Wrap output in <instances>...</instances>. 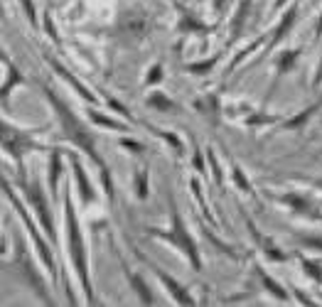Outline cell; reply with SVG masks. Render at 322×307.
<instances>
[{"label": "cell", "mask_w": 322, "mask_h": 307, "mask_svg": "<svg viewBox=\"0 0 322 307\" xmlns=\"http://www.w3.org/2000/svg\"><path fill=\"white\" fill-rule=\"evenodd\" d=\"M3 192H5V194L10 197V202H13V207H15V209L20 211V216L25 219V224H27V228H30V234H32V241H34V246H37V251H39V256H42V260H45V265H47V268H50V271L54 273V271H57V265H54V258H52V253H50V248L45 246V241H42V239H39V236H37V231H34V226H32V219L27 216V211L22 209V204H20V202H17L15 197H13V192H10V187H8V182H3Z\"/></svg>", "instance_id": "cell-5"}, {"label": "cell", "mask_w": 322, "mask_h": 307, "mask_svg": "<svg viewBox=\"0 0 322 307\" xmlns=\"http://www.w3.org/2000/svg\"><path fill=\"white\" fill-rule=\"evenodd\" d=\"M160 236H165V239H170L172 243H177V246H180L187 256H189L192 265L199 271V253H197V248H194V243H192L189 234L185 231V224H182V219H180V214H177V211H172V234H160Z\"/></svg>", "instance_id": "cell-3"}, {"label": "cell", "mask_w": 322, "mask_h": 307, "mask_svg": "<svg viewBox=\"0 0 322 307\" xmlns=\"http://www.w3.org/2000/svg\"><path fill=\"white\" fill-rule=\"evenodd\" d=\"M22 5H25L27 17H30V20H32V25H34V8H32V0H22Z\"/></svg>", "instance_id": "cell-18"}, {"label": "cell", "mask_w": 322, "mask_h": 307, "mask_svg": "<svg viewBox=\"0 0 322 307\" xmlns=\"http://www.w3.org/2000/svg\"><path fill=\"white\" fill-rule=\"evenodd\" d=\"M138 194H140V197L148 194V189H145V170L138 172Z\"/></svg>", "instance_id": "cell-16"}, {"label": "cell", "mask_w": 322, "mask_h": 307, "mask_svg": "<svg viewBox=\"0 0 322 307\" xmlns=\"http://www.w3.org/2000/svg\"><path fill=\"white\" fill-rule=\"evenodd\" d=\"M150 103H153L155 108H163V111H170V108H172V101H168L165 96H160V94L150 96Z\"/></svg>", "instance_id": "cell-13"}, {"label": "cell", "mask_w": 322, "mask_h": 307, "mask_svg": "<svg viewBox=\"0 0 322 307\" xmlns=\"http://www.w3.org/2000/svg\"><path fill=\"white\" fill-rule=\"evenodd\" d=\"M322 81V64H320V69H317V74H315V84H320Z\"/></svg>", "instance_id": "cell-20"}, {"label": "cell", "mask_w": 322, "mask_h": 307, "mask_svg": "<svg viewBox=\"0 0 322 307\" xmlns=\"http://www.w3.org/2000/svg\"><path fill=\"white\" fill-rule=\"evenodd\" d=\"M50 64H52V69H54V71H57V74L62 76V79H67V81H69V84H71V86H74V89H76L79 94H82V98H86L89 103H96V96H94L91 91H86V89H84L82 84H79V79H76V76H71V74H69V71H67V69H64V66H62L59 62L50 59Z\"/></svg>", "instance_id": "cell-6"}, {"label": "cell", "mask_w": 322, "mask_h": 307, "mask_svg": "<svg viewBox=\"0 0 322 307\" xmlns=\"http://www.w3.org/2000/svg\"><path fill=\"white\" fill-rule=\"evenodd\" d=\"M47 96H50V101H52V106H54V111L59 113V121H62V126H64V133L71 138V143H76L79 147H82L84 152H86V155H91V160L101 167V170H106L103 167V162H101V158H99V152H96V145H94V138L84 130V126L82 123H79L76 121V116H74V113L52 94V91H47Z\"/></svg>", "instance_id": "cell-1"}, {"label": "cell", "mask_w": 322, "mask_h": 307, "mask_svg": "<svg viewBox=\"0 0 322 307\" xmlns=\"http://www.w3.org/2000/svg\"><path fill=\"white\" fill-rule=\"evenodd\" d=\"M131 280H133V285H136V290L140 292V297H143V302H145V305H153V295H150V290H148V288L143 285V280H140L138 275H133Z\"/></svg>", "instance_id": "cell-12"}, {"label": "cell", "mask_w": 322, "mask_h": 307, "mask_svg": "<svg viewBox=\"0 0 322 307\" xmlns=\"http://www.w3.org/2000/svg\"><path fill=\"white\" fill-rule=\"evenodd\" d=\"M212 64H214V59L212 62H202V64H192L189 71H207V69H212Z\"/></svg>", "instance_id": "cell-17"}, {"label": "cell", "mask_w": 322, "mask_h": 307, "mask_svg": "<svg viewBox=\"0 0 322 307\" xmlns=\"http://www.w3.org/2000/svg\"><path fill=\"white\" fill-rule=\"evenodd\" d=\"M295 57H298V52H288V54H283V57H280V71H286L288 66H293Z\"/></svg>", "instance_id": "cell-14"}, {"label": "cell", "mask_w": 322, "mask_h": 307, "mask_svg": "<svg viewBox=\"0 0 322 307\" xmlns=\"http://www.w3.org/2000/svg\"><path fill=\"white\" fill-rule=\"evenodd\" d=\"M283 3H286V0H278V5H283Z\"/></svg>", "instance_id": "cell-21"}, {"label": "cell", "mask_w": 322, "mask_h": 307, "mask_svg": "<svg viewBox=\"0 0 322 307\" xmlns=\"http://www.w3.org/2000/svg\"><path fill=\"white\" fill-rule=\"evenodd\" d=\"M22 187H25V192H27V197H30V204L37 209V214H39V219H42V226H45V231L52 236V241H54V236H57V231H54V224H52V216H50V209H47V199H45V194H42V189H39V184L32 179V184H27V182H22Z\"/></svg>", "instance_id": "cell-4"}, {"label": "cell", "mask_w": 322, "mask_h": 307, "mask_svg": "<svg viewBox=\"0 0 322 307\" xmlns=\"http://www.w3.org/2000/svg\"><path fill=\"white\" fill-rule=\"evenodd\" d=\"M261 278H263V285H266V288H268V290H271L273 295H278L280 300H288V295H286V290H283V288H278V285H275V280H273L271 275H266V273H261Z\"/></svg>", "instance_id": "cell-11"}, {"label": "cell", "mask_w": 322, "mask_h": 307, "mask_svg": "<svg viewBox=\"0 0 322 307\" xmlns=\"http://www.w3.org/2000/svg\"><path fill=\"white\" fill-rule=\"evenodd\" d=\"M89 118H91V121H96V123H99V126H103V128H116V130H123V123H116V121H111V118L101 116V113H96V111H89Z\"/></svg>", "instance_id": "cell-9"}, {"label": "cell", "mask_w": 322, "mask_h": 307, "mask_svg": "<svg viewBox=\"0 0 322 307\" xmlns=\"http://www.w3.org/2000/svg\"><path fill=\"white\" fill-rule=\"evenodd\" d=\"M71 165H74V172H76V184H79V194H82V199L84 202H94L96 194H94V189H91V184H89L82 165H79V160H71Z\"/></svg>", "instance_id": "cell-7"}, {"label": "cell", "mask_w": 322, "mask_h": 307, "mask_svg": "<svg viewBox=\"0 0 322 307\" xmlns=\"http://www.w3.org/2000/svg\"><path fill=\"white\" fill-rule=\"evenodd\" d=\"M157 275H160V280H163V283H165V285L170 288V292L175 295V300H177L180 305H194L192 295H189V292H185V290H182V288H180V285L175 283V278H170V275H168V273H163V271H160Z\"/></svg>", "instance_id": "cell-8"}, {"label": "cell", "mask_w": 322, "mask_h": 307, "mask_svg": "<svg viewBox=\"0 0 322 307\" xmlns=\"http://www.w3.org/2000/svg\"><path fill=\"white\" fill-rule=\"evenodd\" d=\"M52 172H50V179H52V187L57 184V177H59V152H54V158H52Z\"/></svg>", "instance_id": "cell-15"}, {"label": "cell", "mask_w": 322, "mask_h": 307, "mask_svg": "<svg viewBox=\"0 0 322 307\" xmlns=\"http://www.w3.org/2000/svg\"><path fill=\"white\" fill-rule=\"evenodd\" d=\"M293 20H295V10H290V13L283 17V22H280V30H278V32H275V37H273V45H275V42L280 40V37H283V34L293 27Z\"/></svg>", "instance_id": "cell-10"}, {"label": "cell", "mask_w": 322, "mask_h": 307, "mask_svg": "<svg viewBox=\"0 0 322 307\" xmlns=\"http://www.w3.org/2000/svg\"><path fill=\"white\" fill-rule=\"evenodd\" d=\"M157 79H160V66H155V69H153V74L148 76V81H150V84H155Z\"/></svg>", "instance_id": "cell-19"}, {"label": "cell", "mask_w": 322, "mask_h": 307, "mask_svg": "<svg viewBox=\"0 0 322 307\" xmlns=\"http://www.w3.org/2000/svg\"><path fill=\"white\" fill-rule=\"evenodd\" d=\"M67 234H69V253H71V260L76 265V273H79V280L84 285V292L89 300H94V290H91V283H89V271H86V253H84V241H82V234H79V224H76V216H74V209H71V202H67Z\"/></svg>", "instance_id": "cell-2"}]
</instances>
